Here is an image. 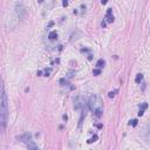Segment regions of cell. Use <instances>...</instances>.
<instances>
[{"instance_id":"cell-1","label":"cell","mask_w":150,"mask_h":150,"mask_svg":"<svg viewBox=\"0 0 150 150\" xmlns=\"http://www.w3.org/2000/svg\"><path fill=\"white\" fill-rule=\"evenodd\" d=\"M88 107L93 111V114H95V116H97V117L101 116V114L103 111V102L98 95H96V94L90 95V97L88 100Z\"/></svg>"},{"instance_id":"cell-2","label":"cell","mask_w":150,"mask_h":150,"mask_svg":"<svg viewBox=\"0 0 150 150\" xmlns=\"http://www.w3.org/2000/svg\"><path fill=\"white\" fill-rule=\"evenodd\" d=\"M1 110H0V120H1V128L2 130L6 129L7 125V96L6 93H5V87L4 83L1 85Z\"/></svg>"},{"instance_id":"cell-3","label":"cell","mask_w":150,"mask_h":150,"mask_svg":"<svg viewBox=\"0 0 150 150\" xmlns=\"http://www.w3.org/2000/svg\"><path fill=\"white\" fill-rule=\"evenodd\" d=\"M14 13H15V17L18 18V20H22V19H25L27 12H26L25 6L22 4H17L15 5V9H14Z\"/></svg>"},{"instance_id":"cell-4","label":"cell","mask_w":150,"mask_h":150,"mask_svg":"<svg viewBox=\"0 0 150 150\" xmlns=\"http://www.w3.org/2000/svg\"><path fill=\"white\" fill-rule=\"evenodd\" d=\"M86 106V100L82 96H78L74 100V108L78 110H82Z\"/></svg>"},{"instance_id":"cell-5","label":"cell","mask_w":150,"mask_h":150,"mask_svg":"<svg viewBox=\"0 0 150 150\" xmlns=\"http://www.w3.org/2000/svg\"><path fill=\"white\" fill-rule=\"evenodd\" d=\"M106 20H107V22H109V24L114 21V15L111 14V9H110V8L107 11V14H106Z\"/></svg>"},{"instance_id":"cell-6","label":"cell","mask_w":150,"mask_h":150,"mask_svg":"<svg viewBox=\"0 0 150 150\" xmlns=\"http://www.w3.org/2000/svg\"><path fill=\"white\" fill-rule=\"evenodd\" d=\"M48 38H49V40L56 39V38H58V33H56V31H52V32L48 34Z\"/></svg>"},{"instance_id":"cell-7","label":"cell","mask_w":150,"mask_h":150,"mask_svg":"<svg viewBox=\"0 0 150 150\" xmlns=\"http://www.w3.org/2000/svg\"><path fill=\"white\" fill-rule=\"evenodd\" d=\"M103 66H105V60L103 59H100L97 62H96V67H97V68H102Z\"/></svg>"},{"instance_id":"cell-8","label":"cell","mask_w":150,"mask_h":150,"mask_svg":"<svg viewBox=\"0 0 150 150\" xmlns=\"http://www.w3.org/2000/svg\"><path fill=\"white\" fill-rule=\"evenodd\" d=\"M145 137H147V140H149L150 141V124L147 127V130H145Z\"/></svg>"},{"instance_id":"cell-9","label":"cell","mask_w":150,"mask_h":150,"mask_svg":"<svg viewBox=\"0 0 150 150\" xmlns=\"http://www.w3.org/2000/svg\"><path fill=\"white\" fill-rule=\"evenodd\" d=\"M142 79H143V75H142V74H137V75H136V79H135L136 83H140V82L142 81Z\"/></svg>"},{"instance_id":"cell-10","label":"cell","mask_w":150,"mask_h":150,"mask_svg":"<svg viewBox=\"0 0 150 150\" xmlns=\"http://www.w3.org/2000/svg\"><path fill=\"white\" fill-rule=\"evenodd\" d=\"M96 140H97V135H94V136L91 137L90 140H88L87 142H88V143H93V142H95Z\"/></svg>"},{"instance_id":"cell-11","label":"cell","mask_w":150,"mask_h":150,"mask_svg":"<svg viewBox=\"0 0 150 150\" xmlns=\"http://www.w3.org/2000/svg\"><path fill=\"white\" fill-rule=\"evenodd\" d=\"M116 93H117V90L110 91V93H109V94H108V96H109V97H114V96H115V94H116Z\"/></svg>"},{"instance_id":"cell-12","label":"cell","mask_w":150,"mask_h":150,"mask_svg":"<svg viewBox=\"0 0 150 150\" xmlns=\"http://www.w3.org/2000/svg\"><path fill=\"white\" fill-rule=\"evenodd\" d=\"M94 75H98V74H101V69L98 68V69H94Z\"/></svg>"},{"instance_id":"cell-13","label":"cell","mask_w":150,"mask_h":150,"mask_svg":"<svg viewBox=\"0 0 150 150\" xmlns=\"http://www.w3.org/2000/svg\"><path fill=\"white\" fill-rule=\"evenodd\" d=\"M130 124L132 125V127H136L137 125V120H132V121H130Z\"/></svg>"},{"instance_id":"cell-14","label":"cell","mask_w":150,"mask_h":150,"mask_svg":"<svg viewBox=\"0 0 150 150\" xmlns=\"http://www.w3.org/2000/svg\"><path fill=\"white\" fill-rule=\"evenodd\" d=\"M144 114V109H140V111H138V116H143Z\"/></svg>"},{"instance_id":"cell-15","label":"cell","mask_w":150,"mask_h":150,"mask_svg":"<svg viewBox=\"0 0 150 150\" xmlns=\"http://www.w3.org/2000/svg\"><path fill=\"white\" fill-rule=\"evenodd\" d=\"M147 107H148V105L144 102V103H142V106H141V109H147Z\"/></svg>"},{"instance_id":"cell-16","label":"cell","mask_w":150,"mask_h":150,"mask_svg":"<svg viewBox=\"0 0 150 150\" xmlns=\"http://www.w3.org/2000/svg\"><path fill=\"white\" fill-rule=\"evenodd\" d=\"M51 72H52V69H51V68H48V69H46V73H45V74H46V76H48V74H49V73H51Z\"/></svg>"},{"instance_id":"cell-17","label":"cell","mask_w":150,"mask_h":150,"mask_svg":"<svg viewBox=\"0 0 150 150\" xmlns=\"http://www.w3.org/2000/svg\"><path fill=\"white\" fill-rule=\"evenodd\" d=\"M62 5H63V7H67V6H68V1H67V0H63Z\"/></svg>"},{"instance_id":"cell-18","label":"cell","mask_w":150,"mask_h":150,"mask_svg":"<svg viewBox=\"0 0 150 150\" xmlns=\"http://www.w3.org/2000/svg\"><path fill=\"white\" fill-rule=\"evenodd\" d=\"M101 25H102V27H106V21H105V20L101 22Z\"/></svg>"},{"instance_id":"cell-19","label":"cell","mask_w":150,"mask_h":150,"mask_svg":"<svg viewBox=\"0 0 150 150\" xmlns=\"http://www.w3.org/2000/svg\"><path fill=\"white\" fill-rule=\"evenodd\" d=\"M107 1H108V0H102L101 2H102V5H105V4H107Z\"/></svg>"}]
</instances>
